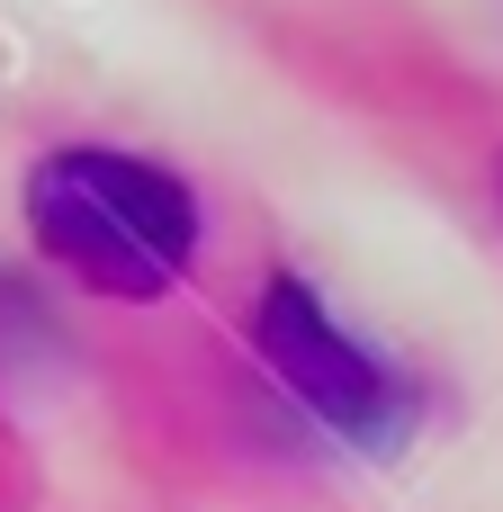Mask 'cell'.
Listing matches in <instances>:
<instances>
[{
    "label": "cell",
    "instance_id": "7a4b0ae2",
    "mask_svg": "<svg viewBox=\"0 0 503 512\" xmlns=\"http://www.w3.org/2000/svg\"><path fill=\"white\" fill-rule=\"evenodd\" d=\"M270 351H279V378L297 396H315L333 423H351V432L378 423V369L315 315L306 288H270Z\"/></svg>",
    "mask_w": 503,
    "mask_h": 512
},
{
    "label": "cell",
    "instance_id": "6da1fadb",
    "mask_svg": "<svg viewBox=\"0 0 503 512\" xmlns=\"http://www.w3.org/2000/svg\"><path fill=\"white\" fill-rule=\"evenodd\" d=\"M27 216H36V243L72 279H90L108 297L171 288V270L189 252V198L162 171L126 162V153H54V162H36Z\"/></svg>",
    "mask_w": 503,
    "mask_h": 512
}]
</instances>
